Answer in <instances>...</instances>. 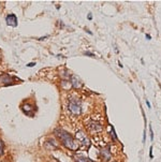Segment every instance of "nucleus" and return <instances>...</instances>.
Here are the masks:
<instances>
[{
    "label": "nucleus",
    "mask_w": 161,
    "mask_h": 162,
    "mask_svg": "<svg viewBox=\"0 0 161 162\" xmlns=\"http://www.w3.org/2000/svg\"><path fill=\"white\" fill-rule=\"evenodd\" d=\"M55 135L60 140L66 148L71 149V150H77L79 148V143L76 140L73 138L71 134H69L67 131L61 129H56L55 130Z\"/></svg>",
    "instance_id": "f257e3e1"
},
{
    "label": "nucleus",
    "mask_w": 161,
    "mask_h": 162,
    "mask_svg": "<svg viewBox=\"0 0 161 162\" xmlns=\"http://www.w3.org/2000/svg\"><path fill=\"white\" fill-rule=\"evenodd\" d=\"M71 83H72V86L74 87V88H77V87H79V85H81V82H79V77H77L76 75L71 76Z\"/></svg>",
    "instance_id": "9d476101"
},
{
    "label": "nucleus",
    "mask_w": 161,
    "mask_h": 162,
    "mask_svg": "<svg viewBox=\"0 0 161 162\" xmlns=\"http://www.w3.org/2000/svg\"><path fill=\"white\" fill-rule=\"evenodd\" d=\"M44 147L46 149H57L58 144L55 140H53V138H48V140H46V142L44 143Z\"/></svg>",
    "instance_id": "6e6552de"
},
{
    "label": "nucleus",
    "mask_w": 161,
    "mask_h": 162,
    "mask_svg": "<svg viewBox=\"0 0 161 162\" xmlns=\"http://www.w3.org/2000/svg\"><path fill=\"white\" fill-rule=\"evenodd\" d=\"M6 25L11 27H17V24H18L16 16H15L14 14H10V15L6 16Z\"/></svg>",
    "instance_id": "0eeeda50"
},
{
    "label": "nucleus",
    "mask_w": 161,
    "mask_h": 162,
    "mask_svg": "<svg viewBox=\"0 0 161 162\" xmlns=\"http://www.w3.org/2000/svg\"><path fill=\"white\" fill-rule=\"evenodd\" d=\"M149 130H150V138H154V133H152V130H151V127H149Z\"/></svg>",
    "instance_id": "ddd939ff"
},
{
    "label": "nucleus",
    "mask_w": 161,
    "mask_h": 162,
    "mask_svg": "<svg viewBox=\"0 0 161 162\" xmlns=\"http://www.w3.org/2000/svg\"><path fill=\"white\" fill-rule=\"evenodd\" d=\"M146 38H147L148 40H150V36L149 35H146Z\"/></svg>",
    "instance_id": "f3484780"
},
{
    "label": "nucleus",
    "mask_w": 161,
    "mask_h": 162,
    "mask_svg": "<svg viewBox=\"0 0 161 162\" xmlns=\"http://www.w3.org/2000/svg\"><path fill=\"white\" fill-rule=\"evenodd\" d=\"M100 157H101V160H102L103 162L109 161V160H111V157H112L111 149H109L107 146L102 147L100 150Z\"/></svg>",
    "instance_id": "20e7f679"
},
{
    "label": "nucleus",
    "mask_w": 161,
    "mask_h": 162,
    "mask_svg": "<svg viewBox=\"0 0 161 162\" xmlns=\"http://www.w3.org/2000/svg\"><path fill=\"white\" fill-rule=\"evenodd\" d=\"M0 83L4 86H9V85H13V78L11 75L4 73L0 76Z\"/></svg>",
    "instance_id": "423d86ee"
},
{
    "label": "nucleus",
    "mask_w": 161,
    "mask_h": 162,
    "mask_svg": "<svg viewBox=\"0 0 161 162\" xmlns=\"http://www.w3.org/2000/svg\"><path fill=\"white\" fill-rule=\"evenodd\" d=\"M85 55H87V56H91V57H94V54H91V53H89V52H86V53H85Z\"/></svg>",
    "instance_id": "4468645a"
},
{
    "label": "nucleus",
    "mask_w": 161,
    "mask_h": 162,
    "mask_svg": "<svg viewBox=\"0 0 161 162\" xmlns=\"http://www.w3.org/2000/svg\"><path fill=\"white\" fill-rule=\"evenodd\" d=\"M74 159L76 162H94V160H91L89 157L84 155H75Z\"/></svg>",
    "instance_id": "1a4fd4ad"
},
{
    "label": "nucleus",
    "mask_w": 161,
    "mask_h": 162,
    "mask_svg": "<svg viewBox=\"0 0 161 162\" xmlns=\"http://www.w3.org/2000/svg\"><path fill=\"white\" fill-rule=\"evenodd\" d=\"M34 65H36V63H34V62H32V63H29V65H28V67H33Z\"/></svg>",
    "instance_id": "dca6fc26"
},
{
    "label": "nucleus",
    "mask_w": 161,
    "mask_h": 162,
    "mask_svg": "<svg viewBox=\"0 0 161 162\" xmlns=\"http://www.w3.org/2000/svg\"><path fill=\"white\" fill-rule=\"evenodd\" d=\"M75 136H76V141L81 145H83V146H86V147H89L90 146V141H89V138H87V135H86V133L84 131H82V130H79V131H76V133H75Z\"/></svg>",
    "instance_id": "7ed1b4c3"
},
{
    "label": "nucleus",
    "mask_w": 161,
    "mask_h": 162,
    "mask_svg": "<svg viewBox=\"0 0 161 162\" xmlns=\"http://www.w3.org/2000/svg\"><path fill=\"white\" fill-rule=\"evenodd\" d=\"M149 156H150V158H152V147H150V150H149Z\"/></svg>",
    "instance_id": "2eb2a0df"
},
{
    "label": "nucleus",
    "mask_w": 161,
    "mask_h": 162,
    "mask_svg": "<svg viewBox=\"0 0 161 162\" xmlns=\"http://www.w3.org/2000/svg\"><path fill=\"white\" fill-rule=\"evenodd\" d=\"M87 128L90 132H92V133H94H94H100L103 129L102 126L99 122H97V121H89V122L87 123Z\"/></svg>",
    "instance_id": "39448f33"
},
{
    "label": "nucleus",
    "mask_w": 161,
    "mask_h": 162,
    "mask_svg": "<svg viewBox=\"0 0 161 162\" xmlns=\"http://www.w3.org/2000/svg\"><path fill=\"white\" fill-rule=\"evenodd\" d=\"M68 110L73 116H79L82 112L81 100L77 97H70L68 103Z\"/></svg>",
    "instance_id": "f03ea898"
},
{
    "label": "nucleus",
    "mask_w": 161,
    "mask_h": 162,
    "mask_svg": "<svg viewBox=\"0 0 161 162\" xmlns=\"http://www.w3.org/2000/svg\"><path fill=\"white\" fill-rule=\"evenodd\" d=\"M109 133H111V135L113 136V140L114 141H117V136H116V133H115V131H114V128L113 127H112L111 130H109Z\"/></svg>",
    "instance_id": "9b49d317"
},
{
    "label": "nucleus",
    "mask_w": 161,
    "mask_h": 162,
    "mask_svg": "<svg viewBox=\"0 0 161 162\" xmlns=\"http://www.w3.org/2000/svg\"><path fill=\"white\" fill-rule=\"evenodd\" d=\"M3 155V142L0 140V156Z\"/></svg>",
    "instance_id": "f8f14e48"
}]
</instances>
